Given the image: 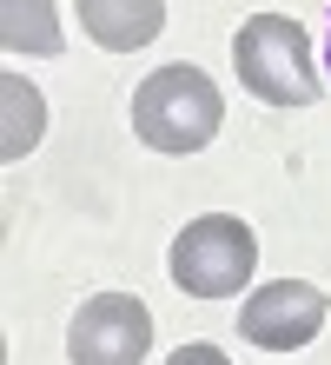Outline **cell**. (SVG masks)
<instances>
[{
    "label": "cell",
    "mask_w": 331,
    "mask_h": 365,
    "mask_svg": "<svg viewBox=\"0 0 331 365\" xmlns=\"http://www.w3.org/2000/svg\"><path fill=\"white\" fill-rule=\"evenodd\" d=\"M226 126V100L199 67L172 60V67L146 73L140 93H132V133H140L152 153H199L212 146V133Z\"/></svg>",
    "instance_id": "cell-1"
},
{
    "label": "cell",
    "mask_w": 331,
    "mask_h": 365,
    "mask_svg": "<svg viewBox=\"0 0 331 365\" xmlns=\"http://www.w3.org/2000/svg\"><path fill=\"white\" fill-rule=\"evenodd\" d=\"M232 67H238V87L252 100H265V106H312L318 100L312 40L285 14H252L232 34Z\"/></svg>",
    "instance_id": "cell-2"
},
{
    "label": "cell",
    "mask_w": 331,
    "mask_h": 365,
    "mask_svg": "<svg viewBox=\"0 0 331 365\" xmlns=\"http://www.w3.org/2000/svg\"><path fill=\"white\" fill-rule=\"evenodd\" d=\"M252 266H258V232L238 220V212H199V220H186V232L166 252V272L179 279V292H192V299L246 292Z\"/></svg>",
    "instance_id": "cell-3"
},
{
    "label": "cell",
    "mask_w": 331,
    "mask_h": 365,
    "mask_svg": "<svg viewBox=\"0 0 331 365\" xmlns=\"http://www.w3.org/2000/svg\"><path fill=\"white\" fill-rule=\"evenodd\" d=\"M152 352V312L140 292H93L66 326L73 365H146Z\"/></svg>",
    "instance_id": "cell-4"
},
{
    "label": "cell",
    "mask_w": 331,
    "mask_h": 365,
    "mask_svg": "<svg viewBox=\"0 0 331 365\" xmlns=\"http://www.w3.org/2000/svg\"><path fill=\"white\" fill-rule=\"evenodd\" d=\"M325 292L305 286V279H272V286L246 292V306H238V332H246V346H265V352H298L312 346L325 332Z\"/></svg>",
    "instance_id": "cell-5"
},
{
    "label": "cell",
    "mask_w": 331,
    "mask_h": 365,
    "mask_svg": "<svg viewBox=\"0 0 331 365\" xmlns=\"http://www.w3.org/2000/svg\"><path fill=\"white\" fill-rule=\"evenodd\" d=\"M73 14H80L86 40L106 53H140L166 27V0H73Z\"/></svg>",
    "instance_id": "cell-6"
},
{
    "label": "cell",
    "mask_w": 331,
    "mask_h": 365,
    "mask_svg": "<svg viewBox=\"0 0 331 365\" xmlns=\"http://www.w3.org/2000/svg\"><path fill=\"white\" fill-rule=\"evenodd\" d=\"M0 40H7V53H33V60L60 53L66 40H60L53 0H0Z\"/></svg>",
    "instance_id": "cell-7"
},
{
    "label": "cell",
    "mask_w": 331,
    "mask_h": 365,
    "mask_svg": "<svg viewBox=\"0 0 331 365\" xmlns=\"http://www.w3.org/2000/svg\"><path fill=\"white\" fill-rule=\"evenodd\" d=\"M0 100H7V140H0V160H27L33 146H40V133H47V100H40V87L20 80V73L0 80Z\"/></svg>",
    "instance_id": "cell-8"
},
{
    "label": "cell",
    "mask_w": 331,
    "mask_h": 365,
    "mask_svg": "<svg viewBox=\"0 0 331 365\" xmlns=\"http://www.w3.org/2000/svg\"><path fill=\"white\" fill-rule=\"evenodd\" d=\"M166 365H232V359L219 352V346H199V339H192V346H179V352H172Z\"/></svg>",
    "instance_id": "cell-9"
}]
</instances>
